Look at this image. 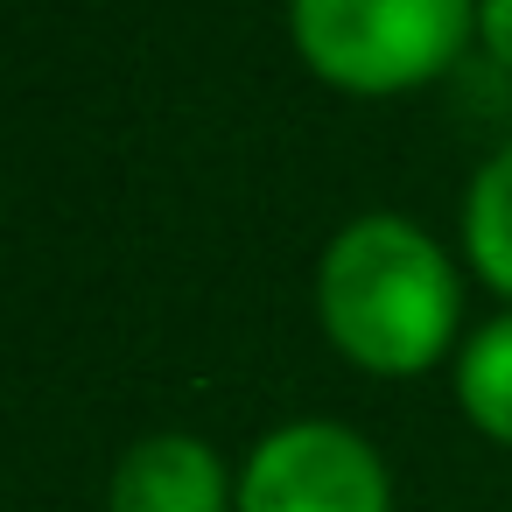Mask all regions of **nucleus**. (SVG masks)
I'll return each mask as SVG.
<instances>
[{
	"mask_svg": "<svg viewBox=\"0 0 512 512\" xmlns=\"http://www.w3.org/2000/svg\"><path fill=\"white\" fill-rule=\"evenodd\" d=\"M477 43L491 50V64L512 71V0H477Z\"/></svg>",
	"mask_w": 512,
	"mask_h": 512,
	"instance_id": "obj_7",
	"label": "nucleus"
},
{
	"mask_svg": "<svg viewBox=\"0 0 512 512\" xmlns=\"http://www.w3.org/2000/svg\"><path fill=\"white\" fill-rule=\"evenodd\" d=\"M239 512H393V470L344 421H281L239 463Z\"/></svg>",
	"mask_w": 512,
	"mask_h": 512,
	"instance_id": "obj_3",
	"label": "nucleus"
},
{
	"mask_svg": "<svg viewBox=\"0 0 512 512\" xmlns=\"http://www.w3.org/2000/svg\"><path fill=\"white\" fill-rule=\"evenodd\" d=\"M456 407L477 435L512 449V309L477 323L456 351Z\"/></svg>",
	"mask_w": 512,
	"mask_h": 512,
	"instance_id": "obj_5",
	"label": "nucleus"
},
{
	"mask_svg": "<svg viewBox=\"0 0 512 512\" xmlns=\"http://www.w3.org/2000/svg\"><path fill=\"white\" fill-rule=\"evenodd\" d=\"M288 36L323 85L393 99L463 57L477 36V0H288Z\"/></svg>",
	"mask_w": 512,
	"mask_h": 512,
	"instance_id": "obj_2",
	"label": "nucleus"
},
{
	"mask_svg": "<svg viewBox=\"0 0 512 512\" xmlns=\"http://www.w3.org/2000/svg\"><path fill=\"white\" fill-rule=\"evenodd\" d=\"M106 512H239V477L204 435L162 428L113 463Z\"/></svg>",
	"mask_w": 512,
	"mask_h": 512,
	"instance_id": "obj_4",
	"label": "nucleus"
},
{
	"mask_svg": "<svg viewBox=\"0 0 512 512\" xmlns=\"http://www.w3.org/2000/svg\"><path fill=\"white\" fill-rule=\"evenodd\" d=\"M463 260L491 295L512 302V141L484 155V169L463 190Z\"/></svg>",
	"mask_w": 512,
	"mask_h": 512,
	"instance_id": "obj_6",
	"label": "nucleus"
},
{
	"mask_svg": "<svg viewBox=\"0 0 512 512\" xmlns=\"http://www.w3.org/2000/svg\"><path fill=\"white\" fill-rule=\"evenodd\" d=\"M323 337L379 379H414L442 365L463 323V281L442 239L400 211H358L330 232L316 260Z\"/></svg>",
	"mask_w": 512,
	"mask_h": 512,
	"instance_id": "obj_1",
	"label": "nucleus"
}]
</instances>
